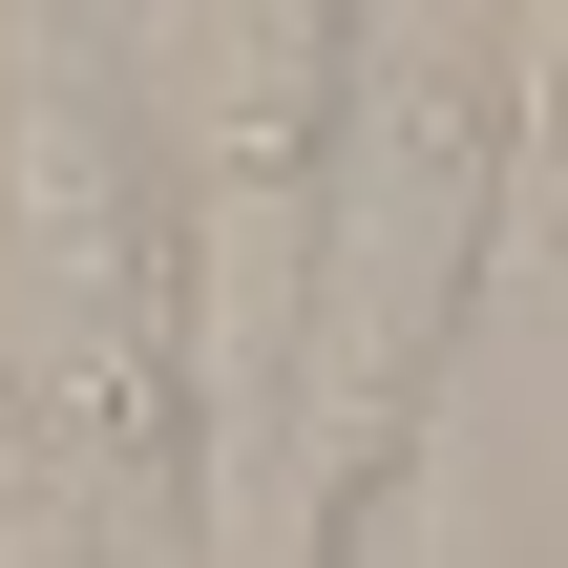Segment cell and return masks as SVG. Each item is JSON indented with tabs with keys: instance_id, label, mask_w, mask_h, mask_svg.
Here are the masks:
<instances>
[{
	"instance_id": "3957f363",
	"label": "cell",
	"mask_w": 568,
	"mask_h": 568,
	"mask_svg": "<svg viewBox=\"0 0 568 568\" xmlns=\"http://www.w3.org/2000/svg\"><path fill=\"white\" fill-rule=\"evenodd\" d=\"M527 274H568V0H527Z\"/></svg>"
},
{
	"instance_id": "7a4b0ae2",
	"label": "cell",
	"mask_w": 568,
	"mask_h": 568,
	"mask_svg": "<svg viewBox=\"0 0 568 568\" xmlns=\"http://www.w3.org/2000/svg\"><path fill=\"white\" fill-rule=\"evenodd\" d=\"M485 253H527V0H358L316 105V316L253 548H358L400 506Z\"/></svg>"
},
{
	"instance_id": "6da1fadb",
	"label": "cell",
	"mask_w": 568,
	"mask_h": 568,
	"mask_svg": "<svg viewBox=\"0 0 568 568\" xmlns=\"http://www.w3.org/2000/svg\"><path fill=\"white\" fill-rule=\"evenodd\" d=\"M84 527L211 548L190 190L105 0H0V548H84Z\"/></svg>"
}]
</instances>
